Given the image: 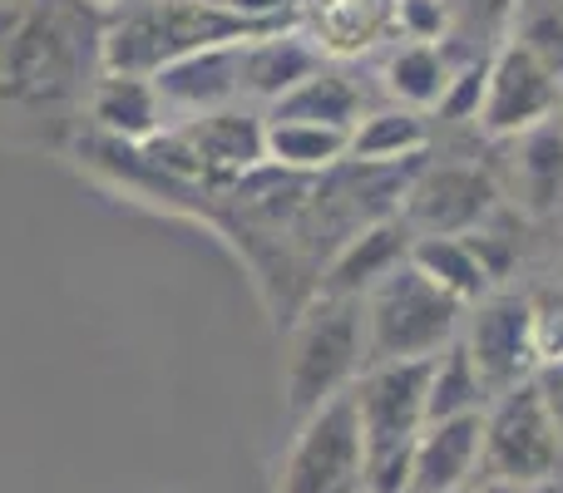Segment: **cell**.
<instances>
[{"label": "cell", "instance_id": "4316f807", "mask_svg": "<svg viewBox=\"0 0 563 493\" xmlns=\"http://www.w3.org/2000/svg\"><path fill=\"white\" fill-rule=\"evenodd\" d=\"M525 493H563V474H549L539 484H525Z\"/></svg>", "mask_w": 563, "mask_h": 493}, {"label": "cell", "instance_id": "277c9868", "mask_svg": "<svg viewBox=\"0 0 563 493\" xmlns=\"http://www.w3.org/2000/svg\"><path fill=\"white\" fill-rule=\"evenodd\" d=\"M366 306V366L376 360H430L465 330V301L440 291L416 261H400L396 271L376 281L361 296Z\"/></svg>", "mask_w": 563, "mask_h": 493}, {"label": "cell", "instance_id": "52a82bcc", "mask_svg": "<svg viewBox=\"0 0 563 493\" xmlns=\"http://www.w3.org/2000/svg\"><path fill=\"white\" fill-rule=\"evenodd\" d=\"M460 340L475 356L489 395L519 385V380H534V370L544 366V330H539L534 301L519 291H489L485 301H475L465 311Z\"/></svg>", "mask_w": 563, "mask_h": 493}, {"label": "cell", "instance_id": "8fae6325", "mask_svg": "<svg viewBox=\"0 0 563 493\" xmlns=\"http://www.w3.org/2000/svg\"><path fill=\"white\" fill-rule=\"evenodd\" d=\"M485 464V410L455 419H430L410 459V493H455L470 489Z\"/></svg>", "mask_w": 563, "mask_h": 493}, {"label": "cell", "instance_id": "83f0119b", "mask_svg": "<svg viewBox=\"0 0 563 493\" xmlns=\"http://www.w3.org/2000/svg\"><path fill=\"white\" fill-rule=\"evenodd\" d=\"M95 5H119V0H95Z\"/></svg>", "mask_w": 563, "mask_h": 493}, {"label": "cell", "instance_id": "3957f363", "mask_svg": "<svg viewBox=\"0 0 563 493\" xmlns=\"http://www.w3.org/2000/svg\"><path fill=\"white\" fill-rule=\"evenodd\" d=\"M366 370V306L361 296L317 291L307 311L291 321L287 360H282V395L291 415H311L327 400L346 395Z\"/></svg>", "mask_w": 563, "mask_h": 493}, {"label": "cell", "instance_id": "d4e9b609", "mask_svg": "<svg viewBox=\"0 0 563 493\" xmlns=\"http://www.w3.org/2000/svg\"><path fill=\"white\" fill-rule=\"evenodd\" d=\"M525 0H455V30L450 40H495L515 25Z\"/></svg>", "mask_w": 563, "mask_h": 493}, {"label": "cell", "instance_id": "6da1fadb", "mask_svg": "<svg viewBox=\"0 0 563 493\" xmlns=\"http://www.w3.org/2000/svg\"><path fill=\"white\" fill-rule=\"evenodd\" d=\"M287 25H257L208 0H124L104 30V69L109 75H158L164 65L213 45L273 35Z\"/></svg>", "mask_w": 563, "mask_h": 493}, {"label": "cell", "instance_id": "5b68a950", "mask_svg": "<svg viewBox=\"0 0 563 493\" xmlns=\"http://www.w3.org/2000/svg\"><path fill=\"white\" fill-rule=\"evenodd\" d=\"M277 493H366V439L351 390L297 419L277 469Z\"/></svg>", "mask_w": 563, "mask_h": 493}, {"label": "cell", "instance_id": "5bb4252c", "mask_svg": "<svg viewBox=\"0 0 563 493\" xmlns=\"http://www.w3.org/2000/svg\"><path fill=\"white\" fill-rule=\"evenodd\" d=\"M321 65H327L321 45L297 25L243 40V99H263V104L273 109L287 89H297L301 79L317 75Z\"/></svg>", "mask_w": 563, "mask_h": 493}, {"label": "cell", "instance_id": "7c38bea8", "mask_svg": "<svg viewBox=\"0 0 563 493\" xmlns=\"http://www.w3.org/2000/svg\"><path fill=\"white\" fill-rule=\"evenodd\" d=\"M164 99V109H184V114H208V109H228L243 99V40L238 45H213L164 65L148 75Z\"/></svg>", "mask_w": 563, "mask_h": 493}, {"label": "cell", "instance_id": "4fadbf2b", "mask_svg": "<svg viewBox=\"0 0 563 493\" xmlns=\"http://www.w3.org/2000/svg\"><path fill=\"white\" fill-rule=\"evenodd\" d=\"M410 243H416V233H410L400 217L356 227V233L341 243L336 257H331L317 291H327V296H366L386 271H396L400 261L410 257Z\"/></svg>", "mask_w": 563, "mask_h": 493}, {"label": "cell", "instance_id": "7402d4cb", "mask_svg": "<svg viewBox=\"0 0 563 493\" xmlns=\"http://www.w3.org/2000/svg\"><path fill=\"white\" fill-rule=\"evenodd\" d=\"M519 198L529 213H554L563 203V128L549 124L519 134Z\"/></svg>", "mask_w": 563, "mask_h": 493}, {"label": "cell", "instance_id": "603a6c76", "mask_svg": "<svg viewBox=\"0 0 563 493\" xmlns=\"http://www.w3.org/2000/svg\"><path fill=\"white\" fill-rule=\"evenodd\" d=\"M509 40L534 49L554 75H563V0H525L509 25Z\"/></svg>", "mask_w": 563, "mask_h": 493}, {"label": "cell", "instance_id": "8992f818", "mask_svg": "<svg viewBox=\"0 0 563 493\" xmlns=\"http://www.w3.org/2000/svg\"><path fill=\"white\" fill-rule=\"evenodd\" d=\"M479 474L509 479V484H539L549 474H563V439L549 419L544 395H539V380H519L485 405Z\"/></svg>", "mask_w": 563, "mask_h": 493}, {"label": "cell", "instance_id": "30bf717a", "mask_svg": "<svg viewBox=\"0 0 563 493\" xmlns=\"http://www.w3.org/2000/svg\"><path fill=\"white\" fill-rule=\"evenodd\" d=\"M178 138L194 154L198 178H247L257 164H267V119L238 104L194 114L178 128Z\"/></svg>", "mask_w": 563, "mask_h": 493}, {"label": "cell", "instance_id": "2e32d148", "mask_svg": "<svg viewBox=\"0 0 563 493\" xmlns=\"http://www.w3.org/2000/svg\"><path fill=\"white\" fill-rule=\"evenodd\" d=\"M450 79H455V59L445 45H430V40H396V49L380 65L386 94L406 109H420V114L440 109Z\"/></svg>", "mask_w": 563, "mask_h": 493}, {"label": "cell", "instance_id": "9a60e30c", "mask_svg": "<svg viewBox=\"0 0 563 493\" xmlns=\"http://www.w3.org/2000/svg\"><path fill=\"white\" fill-rule=\"evenodd\" d=\"M95 124L109 138H124V144H148L164 128V99H158L154 79L148 75H109L95 85Z\"/></svg>", "mask_w": 563, "mask_h": 493}, {"label": "cell", "instance_id": "7a4b0ae2", "mask_svg": "<svg viewBox=\"0 0 563 493\" xmlns=\"http://www.w3.org/2000/svg\"><path fill=\"white\" fill-rule=\"evenodd\" d=\"M430 360H376L351 385L366 439V493H410V459L426 429Z\"/></svg>", "mask_w": 563, "mask_h": 493}, {"label": "cell", "instance_id": "9c48e42d", "mask_svg": "<svg viewBox=\"0 0 563 493\" xmlns=\"http://www.w3.org/2000/svg\"><path fill=\"white\" fill-rule=\"evenodd\" d=\"M499 208V193L489 183V173L470 164H440L426 168L400 198V223L416 237H465L475 227H485Z\"/></svg>", "mask_w": 563, "mask_h": 493}, {"label": "cell", "instance_id": "e0dca14e", "mask_svg": "<svg viewBox=\"0 0 563 493\" xmlns=\"http://www.w3.org/2000/svg\"><path fill=\"white\" fill-rule=\"evenodd\" d=\"M426 148H430L426 114L406 104H386V109H366L356 119L346 158L361 168H390V164H406V158H420Z\"/></svg>", "mask_w": 563, "mask_h": 493}, {"label": "cell", "instance_id": "44dd1931", "mask_svg": "<svg viewBox=\"0 0 563 493\" xmlns=\"http://www.w3.org/2000/svg\"><path fill=\"white\" fill-rule=\"evenodd\" d=\"M351 134L327 124H297V119H267V164L287 173H327L346 158Z\"/></svg>", "mask_w": 563, "mask_h": 493}, {"label": "cell", "instance_id": "ba28073f", "mask_svg": "<svg viewBox=\"0 0 563 493\" xmlns=\"http://www.w3.org/2000/svg\"><path fill=\"white\" fill-rule=\"evenodd\" d=\"M559 109H563V75H554L519 40H499V49L489 55L485 99H479L475 124L489 138H519L529 128L549 124Z\"/></svg>", "mask_w": 563, "mask_h": 493}, {"label": "cell", "instance_id": "f1b7e54d", "mask_svg": "<svg viewBox=\"0 0 563 493\" xmlns=\"http://www.w3.org/2000/svg\"><path fill=\"white\" fill-rule=\"evenodd\" d=\"M455 493H479V489H475V484H470V489H455Z\"/></svg>", "mask_w": 563, "mask_h": 493}, {"label": "cell", "instance_id": "cb8c5ba5", "mask_svg": "<svg viewBox=\"0 0 563 493\" xmlns=\"http://www.w3.org/2000/svg\"><path fill=\"white\" fill-rule=\"evenodd\" d=\"M455 30V0H396V40L445 45Z\"/></svg>", "mask_w": 563, "mask_h": 493}, {"label": "cell", "instance_id": "ffe728a7", "mask_svg": "<svg viewBox=\"0 0 563 493\" xmlns=\"http://www.w3.org/2000/svg\"><path fill=\"white\" fill-rule=\"evenodd\" d=\"M489 385L479 376L475 356L465 340H450L435 360H430V400H426V425L430 419H455V415H479L489 405Z\"/></svg>", "mask_w": 563, "mask_h": 493}, {"label": "cell", "instance_id": "484cf974", "mask_svg": "<svg viewBox=\"0 0 563 493\" xmlns=\"http://www.w3.org/2000/svg\"><path fill=\"white\" fill-rule=\"evenodd\" d=\"M534 380H539V395H544V405H549V419H554V429L563 439V360L549 356L544 366L534 370Z\"/></svg>", "mask_w": 563, "mask_h": 493}, {"label": "cell", "instance_id": "d6986e66", "mask_svg": "<svg viewBox=\"0 0 563 493\" xmlns=\"http://www.w3.org/2000/svg\"><path fill=\"white\" fill-rule=\"evenodd\" d=\"M366 114V99H361V89L351 85L341 69H327L321 65L317 75H307L297 89H287V94L277 99L273 109H267V119H297V124H327V128H356V119Z\"/></svg>", "mask_w": 563, "mask_h": 493}, {"label": "cell", "instance_id": "ac0fdd59", "mask_svg": "<svg viewBox=\"0 0 563 493\" xmlns=\"http://www.w3.org/2000/svg\"><path fill=\"white\" fill-rule=\"evenodd\" d=\"M410 261H416L420 271H426L430 281H435L440 291H450L455 301H465V306H475V301H485L489 291L499 287L495 271H489V261L479 257L475 237H416L410 243Z\"/></svg>", "mask_w": 563, "mask_h": 493}]
</instances>
